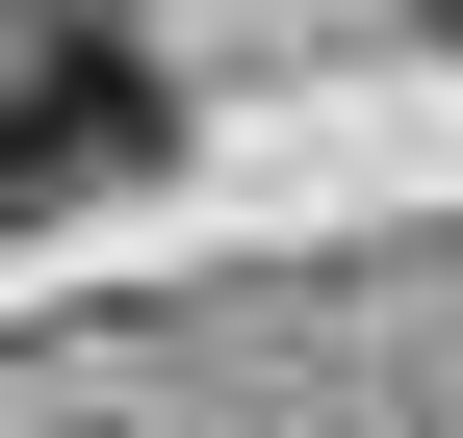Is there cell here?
<instances>
[{
  "instance_id": "cell-1",
  "label": "cell",
  "mask_w": 463,
  "mask_h": 438,
  "mask_svg": "<svg viewBox=\"0 0 463 438\" xmlns=\"http://www.w3.org/2000/svg\"><path fill=\"white\" fill-rule=\"evenodd\" d=\"M155 155H181V78H155L129 26H26V52H0V233H52V206H129Z\"/></svg>"
}]
</instances>
